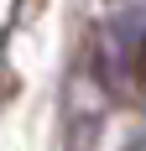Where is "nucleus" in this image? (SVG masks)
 <instances>
[{"label":"nucleus","instance_id":"1","mask_svg":"<svg viewBox=\"0 0 146 151\" xmlns=\"http://www.w3.org/2000/svg\"><path fill=\"white\" fill-rule=\"evenodd\" d=\"M136 83H141V89H146V42L136 47Z\"/></svg>","mask_w":146,"mask_h":151}]
</instances>
